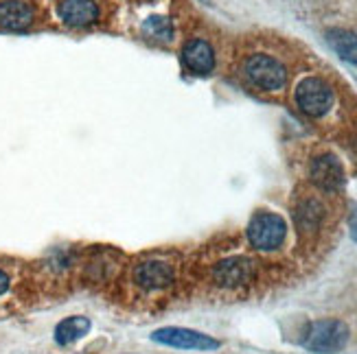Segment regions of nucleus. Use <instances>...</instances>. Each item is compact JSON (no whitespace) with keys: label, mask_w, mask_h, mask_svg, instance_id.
I'll list each match as a JSON object with an SVG mask.
<instances>
[{"label":"nucleus","mask_w":357,"mask_h":354,"mask_svg":"<svg viewBox=\"0 0 357 354\" xmlns=\"http://www.w3.org/2000/svg\"><path fill=\"white\" fill-rule=\"evenodd\" d=\"M327 42L331 49L349 64L357 66V35L347 29H331L327 33Z\"/></svg>","instance_id":"13"},{"label":"nucleus","mask_w":357,"mask_h":354,"mask_svg":"<svg viewBox=\"0 0 357 354\" xmlns=\"http://www.w3.org/2000/svg\"><path fill=\"white\" fill-rule=\"evenodd\" d=\"M90 328H92L90 319L84 315L66 317L55 326V341H57V346H70L75 341H79L82 337H86L90 332Z\"/></svg>","instance_id":"12"},{"label":"nucleus","mask_w":357,"mask_h":354,"mask_svg":"<svg viewBox=\"0 0 357 354\" xmlns=\"http://www.w3.org/2000/svg\"><path fill=\"white\" fill-rule=\"evenodd\" d=\"M248 241L259 252H274L285 243L287 236V223L281 214L276 212H257L248 223Z\"/></svg>","instance_id":"4"},{"label":"nucleus","mask_w":357,"mask_h":354,"mask_svg":"<svg viewBox=\"0 0 357 354\" xmlns=\"http://www.w3.org/2000/svg\"><path fill=\"white\" fill-rule=\"evenodd\" d=\"M322 206L316 202V199H307V202H303L298 208H296V227L301 230V232H314V230H318L320 221H322Z\"/></svg>","instance_id":"14"},{"label":"nucleus","mask_w":357,"mask_h":354,"mask_svg":"<svg viewBox=\"0 0 357 354\" xmlns=\"http://www.w3.org/2000/svg\"><path fill=\"white\" fill-rule=\"evenodd\" d=\"M349 232H351V239L357 243V210L351 214V219H349Z\"/></svg>","instance_id":"16"},{"label":"nucleus","mask_w":357,"mask_h":354,"mask_svg":"<svg viewBox=\"0 0 357 354\" xmlns=\"http://www.w3.org/2000/svg\"><path fill=\"white\" fill-rule=\"evenodd\" d=\"M243 72L255 88L263 92H281L287 86V68L278 57L268 53H255L245 59Z\"/></svg>","instance_id":"2"},{"label":"nucleus","mask_w":357,"mask_h":354,"mask_svg":"<svg viewBox=\"0 0 357 354\" xmlns=\"http://www.w3.org/2000/svg\"><path fill=\"white\" fill-rule=\"evenodd\" d=\"M143 35L149 40H158V42H169L174 38V24L165 15H151L141 26Z\"/></svg>","instance_id":"15"},{"label":"nucleus","mask_w":357,"mask_h":354,"mask_svg":"<svg viewBox=\"0 0 357 354\" xmlns=\"http://www.w3.org/2000/svg\"><path fill=\"white\" fill-rule=\"evenodd\" d=\"M36 18V11L24 0H3L0 3V29L24 31Z\"/></svg>","instance_id":"11"},{"label":"nucleus","mask_w":357,"mask_h":354,"mask_svg":"<svg viewBox=\"0 0 357 354\" xmlns=\"http://www.w3.org/2000/svg\"><path fill=\"white\" fill-rule=\"evenodd\" d=\"M151 341L178 350H199V352H213L222 346V341H217L211 335H204L193 328H182V326H165L153 330Z\"/></svg>","instance_id":"5"},{"label":"nucleus","mask_w":357,"mask_h":354,"mask_svg":"<svg viewBox=\"0 0 357 354\" xmlns=\"http://www.w3.org/2000/svg\"><path fill=\"white\" fill-rule=\"evenodd\" d=\"M9 275L3 271V269H0V296H5L7 293V291H9Z\"/></svg>","instance_id":"17"},{"label":"nucleus","mask_w":357,"mask_h":354,"mask_svg":"<svg viewBox=\"0 0 357 354\" xmlns=\"http://www.w3.org/2000/svg\"><path fill=\"white\" fill-rule=\"evenodd\" d=\"M351 330L342 319L327 317V319H316L307 326L303 335V348L314 352V354H335L344 350L349 344Z\"/></svg>","instance_id":"1"},{"label":"nucleus","mask_w":357,"mask_h":354,"mask_svg":"<svg viewBox=\"0 0 357 354\" xmlns=\"http://www.w3.org/2000/svg\"><path fill=\"white\" fill-rule=\"evenodd\" d=\"M176 271L165 260H143L134 267V282L145 291H158L174 284Z\"/></svg>","instance_id":"8"},{"label":"nucleus","mask_w":357,"mask_h":354,"mask_svg":"<svg viewBox=\"0 0 357 354\" xmlns=\"http://www.w3.org/2000/svg\"><path fill=\"white\" fill-rule=\"evenodd\" d=\"M255 275H257L255 263L245 256L224 258L213 267L215 282L220 287H226V289H239V287L250 284L255 280Z\"/></svg>","instance_id":"6"},{"label":"nucleus","mask_w":357,"mask_h":354,"mask_svg":"<svg viewBox=\"0 0 357 354\" xmlns=\"http://www.w3.org/2000/svg\"><path fill=\"white\" fill-rule=\"evenodd\" d=\"M182 59L186 68L193 74H211L215 68V51L206 40H191L186 42Z\"/></svg>","instance_id":"10"},{"label":"nucleus","mask_w":357,"mask_h":354,"mask_svg":"<svg viewBox=\"0 0 357 354\" xmlns=\"http://www.w3.org/2000/svg\"><path fill=\"white\" fill-rule=\"evenodd\" d=\"M309 177L324 193H337L344 188V166L331 153H322L309 164Z\"/></svg>","instance_id":"7"},{"label":"nucleus","mask_w":357,"mask_h":354,"mask_svg":"<svg viewBox=\"0 0 357 354\" xmlns=\"http://www.w3.org/2000/svg\"><path fill=\"white\" fill-rule=\"evenodd\" d=\"M57 13L68 26H88L97 22L99 7L95 0H61Z\"/></svg>","instance_id":"9"},{"label":"nucleus","mask_w":357,"mask_h":354,"mask_svg":"<svg viewBox=\"0 0 357 354\" xmlns=\"http://www.w3.org/2000/svg\"><path fill=\"white\" fill-rule=\"evenodd\" d=\"M294 101H296L298 110L312 118H320L331 112L335 103L333 88L322 79V77H305L296 83L294 90Z\"/></svg>","instance_id":"3"}]
</instances>
